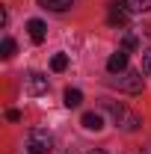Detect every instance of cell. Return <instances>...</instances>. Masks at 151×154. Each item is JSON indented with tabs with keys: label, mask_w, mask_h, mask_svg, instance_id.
Returning a JSON list of instances; mask_svg holds the SVG:
<instances>
[{
	"label": "cell",
	"mask_w": 151,
	"mask_h": 154,
	"mask_svg": "<svg viewBox=\"0 0 151 154\" xmlns=\"http://www.w3.org/2000/svg\"><path fill=\"white\" fill-rule=\"evenodd\" d=\"M6 119H9V122H21V113H18V110H9Z\"/></svg>",
	"instance_id": "16"
},
{
	"label": "cell",
	"mask_w": 151,
	"mask_h": 154,
	"mask_svg": "<svg viewBox=\"0 0 151 154\" xmlns=\"http://www.w3.org/2000/svg\"><path fill=\"white\" fill-rule=\"evenodd\" d=\"M0 54H3V59H9L12 54H15V42H12L9 36L3 38V45H0Z\"/></svg>",
	"instance_id": "13"
},
{
	"label": "cell",
	"mask_w": 151,
	"mask_h": 154,
	"mask_svg": "<svg viewBox=\"0 0 151 154\" xmlns=\"http://www.w3.org/2000/svg\"><path fill=\"white\" fill-rule=\"evenodd\" d=\"M110 86L136 95V92H142V71H131V68H125V71H119V74L110 77Z\"/></svg>",
	"instance_id": "3"
},
{
	"label": "cell",
	"mask_w": 151,
	"mask_h": 154,
	"mask_svg": "<svg viewBox=\"0 0 151 154\" xmlns=\"http://www.w3.org/2000/svg\"><path fill=\"white\" fill-rule=\"evenodd\" d=\"M54 151V136L48 131H30L27 142H24V154H51Z\"/></svg>",
	"instance_id": "2"
},
{
	"label": "cell",
	"mask_w": 151,
	"mask_h": 154,
	"mask_svg": "<svg viewBox=\"0 0 151 154\" xmlns=\"http://www.w3.org/2000/svg\"><path fill=\"white\" fill-rule=\"evenodd\" d=\"M125 48L133 51V48H136V38H133V36H125Z\"/></svg>",
	"instance_id": "15"
},
{
	"label": "cell",
	"mask_w": 151,
	"mask_h": 154,
	"mask_svg": "<svg viewBox=\"0 0 151 154\" xmlns=\"http://www.w3.org/2000/svg\"><path fill=\"white\" fill-rule=\"evenodd\" d=\"M83 104V92L80 89H65V107H80Z\"/></svg>",
	"instance_id": "11"
},
{
	"label": "cell",
	"mask_w": 151,
	"mask_h": 154,
	"mask_svg": "<svg viewBox=\"0 0 151 154\" xmlns=\"http://www.w3.org/2000/svg\"><path fill=\"white\" fill-rule=\"evenodd\" d=\"M92 154H107V151H104V148H95V151Z\"/></svg>",
	"instance_id": "17"
},
{
	"label": "cell",
	"mask_w": 151,
	"mask_h": 154,
	"mask_svg": "<svg viewBox=\"0 0 151 154\" xmlns=\"http://www.w3.org/2000/svg\"><path fill=\"white\" fill-rule=\"evenodd\" d=\"M80 125H83L86 131H101V128H104V116H101V113H95V110H89V113H83Z\"/></svg>",
	"instance_id": "6"
},
{
	"label": "cell",
	"mask_w": 151,
	"mask_h": 154,
	"mask_svg": "<svg viewBox=\"0 0 151 154\" xmlns=\"http://www.w3.org/2000/svg\"><path fill=\"white\" fill-rule=\"evenodd\" d=\"M142 71L151 77V51H145V54H142Z\"/></svg>",
	"instance_id": "14"
},
{
	"label": "cell",
	"mask_w": 151,
	"mask_h": 154,
	"mask_svg": "<svg viewBox=\"0 0 151 154\" xmlns=\"http://www.w3.org/2000/svg\"><path fill=\"white\" fill-rule=\"evenodd\" d=\"M51 68H54V71H65V68H68V57H65V54H54Z\"/></svg>",
	"instance_id": "12"
},
{
	"label": "cell",
	"mask_w": 151,
	"mask_h": 154,
	"mask_svg": "<svg viewBox=\"0 0 151 154\" xmlns=\"http://www.w3.org/2000/svg\"><path fill=\"white\" fill-rule=\"evenodd\" d=\"M128 68V51H116L113 57L107 59V71L110 74H119V71H125Z\"/></svg>",
	"instance_id": "5"
},
{
	"label": "cell",
	"mask_w": 151,
	"mask_h": 154,
	"mask_svg": "<svg viewBox=\"0 0 151 154\" xmlns=\"http://www.w3.org/2000/svg\"><path fill=\"white\" fill-rule=\"evenodd\" d=\"M107 18H110V24H128V6L125 3H113Z\"/></svg>",
	"instance_id": "8"
},
{
	"label": "cell",
	"mask_w": 151,
	"mask_h": 154,
	"mask_svg": "<svg viewBox=\"0 0 151 154\" xmlns=\"http://www.w3.org/2000/svg\"><path fill=\"white\" fill-rule=\"evenodd\" d=\"M101 113L110 116V122H113L116 128H122V131H136L142 122H139V116L128 110L125 104H119V101H110V98H101Z\"/></svg>",
	"instance_id": "1"
},
{
	"label": "cell",
	"mask_w": 151,
	"mask_h": 154,
	"mask_svg": "<svg viewBox=\"0 0 151 154\" xmlns=\"http://www.w3.org/2000/svg\"><path fill=\"white\" fill-rule=\"evenodd\" d=\"M24 89H27L30 95H45V92H48V77L39 74V71H30V74L24 77Z\"/></svg>",
	"instance_id": "4"
},
{
	"label": "cell",
	"mask_w": 151,
	"mask_h": 154,
	"mask_svg": "<svg viewBox=\"0 0 151 154\" xmlns=\"http://www.w3.org/2000/svg\"><path fill=\"white\" fill-rule=\"evenodd\" d=\"M128 6V12H148L151 9V0H122Z\"/></svg>",
	"instance_id": "10"
},
{
	"label": "cell",
	"mask_w": 151,
	"mask_h": 154,
	"mask_svg": "<svg viewBox=\"0 0 151 154\" xmlns=\"http://www.w3.org/2000/svg\"><path fill=\"white\" fill-rule=\"evenodd\" d=\"M71 3L74 0H39V6L51 9V12H65V9H71Z\"/></svg>",
	"instance_id": "9"
},
{
	"label": "cell",
	"mask_w": 151,
	"mask_h": 154,
	"mask_svg": "<svg viewBox=\"0 0 151 154\" xmlns=\"http://www.w3.org/2000/svg\"><path fill=\"white\" fill-rule=\"evenodd\" d=\"M27 33H30V38H33V42H45V36H48V27H45V21L33 18V21H27Z\"/></svg>",
	"instance_id": "7"
}]
</instances>
